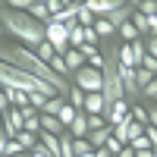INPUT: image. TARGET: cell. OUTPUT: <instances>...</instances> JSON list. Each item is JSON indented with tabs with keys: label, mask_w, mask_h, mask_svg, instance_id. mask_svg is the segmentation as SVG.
Listing matches in <instances>:
<instances>
[{
	"label": "cell",
	"mask_w": 157,
	"mask_h": 157,
	"mask_svg": "<svg viewBox=\"0 0 157 157\" xmlns=\"http://www.w3.org/2000/svg\"><path fill=\"white\" fill-rule=\"evenodd\" d=\"M0 57H3V63H10V66H16V69L29 72V75H35V78H41V82H47V85L60 88V94L69 101V88H72V85L66 82V78H60L41 57L35 54V50L22 47V44H13V41H6V38H3V44H0Z\"/></svg>",
	"instance_id": "cell-1"
},
{
	"label": "cell",
	"mask_w": 157,
	"mask_h": 157,
	"mask_svg": "<svg viewBox=\"0 0 157 157\" xmlns=\"http://www.w3.org/2000/svg\"><path fill=\"white\" fill-rule=\"evenodd\" d=\"M0 29H3V38L16 41L29 50H38L47 41V25H41L38 19H32L29 13H16L13 6H0Z\"/></svg>",
	"instance_id": "cell-2"
},
{
	"label": "cell",
	"mask_w": 157,
	"mask_h": 157,
	"mask_svg": "<svg viewBox=\"0 0 157 157\" xmlns=\"http://www.w3.org/2000/svg\"><path fill=\"white\" fill-rule=\"evenodd\" d=\"M0 85H3V88L25 91V94H38V91H41V94H47V98H63L60 88L47 85V82H41V78H35V75H29V72L16 69V66H10V63H0Z\"/></svg>",
	"instance_id": "cell-3"
},
{
	"label": "cell",
	"mask_w": 157,
	"mask_h": 157,
	"mask_svg": "<svg viewBox=\"0 0 157 157\" xmlns=\"http://www.w3.org/2000/svg\"><path fill=\"white\" fill-rule=\"evenodd\" d=\"M72 82L82 88L85 94H104V72H101V69L85 66V69H78V72L72 75Z\"/></svg>",
	"instance_id": "cell-4"
},
{
	"label": "cell",
	"mask_w": 157,
	"mask_h": 157,
	"mask_svg": "<svg viewBox=\"0 0 157 157\" xmlns=\"http://www.w3.org/2000/svg\"><path fill=\"white\" fill-rule=\"evenodd\" d=\"M69 35H72V32L66 29V25H60V22H50V25H47V41L57 47V54H60V57H66L69 50H72Z\"/></svg>",
	"instance_id": "cell-5"
},
{
	"label": "cell",
	"mask_w": 157,
	"mask_h": 157,
	"mask_svg": "<svg viewBox=\"0 0 157 157\" xmlns=\"http://www.w3.org/2000/svg\"><path fill=\"white\" fill-rule=\"evenodd\" d=\"M22 129H25V113L16 110V107H13V110H3V135H6V138H16Z\"/></svg>",
	"instance_id": "cell-6"
},
{
	"label": "cell",
	"mask_w": 157,
	"mask_h": 157,
	"mask_svg": "<svg viewBox=\"0 0 157 157\" xmlns=\"http://www.w3.org/2000/svg\"><path fill=\"white\" fill-rule=\"evenodd\" d=\"M82 3H85L88 13H94L98 19H107V16H113V13L123 6V0H82Z\"/></svg>",
	"instance_id": "cell-7"
},
{
	"label": "cell",
	"mask_w": 157,
	"mask_h": 157,
	"mask_svg": "<svg viewBox=\"0 0 157 157\" xmlns=\"http://www.w3.org/2000/svg\"><path fill=\"white\" fill-rule=\"evenodd\" d=\"M29 16H32V19H38L41 25H50V19H54V16H50L47 0H35V3H32V10H29Z\"/></svg>",
	"instance_id": "cell-8"
},
{
	"label": "cell",
	"mask_w": 157,
	"mask_h": 157,
	"mask_svg": "<svg viewBox=\"0 0 157 157\" xmlns=\"http://www.w3.org/2000/svg\"><path fill=\"white\" fill-rule=\"evenodd\" d=\"M3 94L10 98V104L16 110H25V107H32V94H25V91H16V88H3Z\"/></svg>",
	"instance_id": "cell-9"
},
{
	"label": "cell",
	"mask_w": 157,
	"mask_h": 157,
	"mask_svg": "<svg viewBox=\"0 0 157 157\" xmlns=\"http://www.w3.org/2000/svg\"><path fill=\"white\" fill-rule=\"evenodd\" d=\"M113 138V126H107V129H98V132H88V141H91V148L94 151H101V148H107V141Z\"/></svg>",
	"instance_id": "cell-10"
},
{
	"label": "cell",
	"mask_w": 157,
	"mask_h": 157,
	"mask_svg": "<svg viewBox=\"0 0 157 157\" xmlns=\"http://www.w3.org/2000/svg\"><path fill=\"white\" fill-rule=\"evenodd\" d=\"M120 66H126V69H138L141 66L135 50H132V44H120Z\"/></svg>",
	"instance_id": "cell-11"
},
{
	"label": "cell",
	"mask_w": 157,
	"mask_h": 157,
	"mask_svg": "<svg viewBox=\"0 0 157 157\" xmlns=\"http://www.w3.org/2000/svg\"><path fill=\"white\" fill-rule=\"evenodd\" d=\"M41 132H54V135H66V126H63L57 116H47L41 113Z\"/></svg>",
	"instance_id": "cell-12"
},
{
	"label": "cell",
	"mask_w": 157,
	"mask_h": 157,
	"mask_svg": "<svg viewBox=\"0 0 157 157\" xmlns=\"http://www.w3.org/2000/svg\"><path fill=\"white\" fill-rule=\"evenodd\" d=\"M63 60H66V66H69V72H72V75H75L78 69H85V66H88V60H85V54H82V50H69V54L63 57Z\"/></svg>",
	"instance_id": "cell-13"
},
{
	"label": "cell",
	"mask_w": 157,
	"mask_h": 157,
	"mask_svg": "<svg viewBox=\"0 0 157 157\" xmlns=\"http://www.w3.org/2000/svg\"><path fill=\"white\" fill-rule=\"evenodd\" d=\"M88 132H91L88 129V113H78V120L69 126V135L72 138H88Z\"/></svg>",
	"instance_id": "cell-14"
},
{
	"label": "cell",
	"mask_w": 157,
	"mask_h": 157,
	"mask_svg": "<svg viewBox=\"0 0 157 157\" xmlns=\"http://www.w3.org/2000/svg\"><path fill=\"white\" fill-rule=\"evenodd\" d=\"M0 154H3V157H16V154H25V148L19 145V141L16 138H0Z\"/></svg>",
	"instance_id": "cell-15"
},
{
	"label": "cell",
	"mask_w": 157,
	"mask_h": 157,
	"mask_svg": "<svg viewBox=\"0 0 157 157\" xmlns=\"http://www.w3.org/2000/svg\"><path fill=\"white\" fill-rule=\"evenodd\" d=\"M78 113H85V110H75V107H72V104L66 101V104H63V110H60V116H57V120H60L63 126H66V129H69V126H72V123L78 120Z\"/></svg>",
	"instance_id": "cell-16"
},
{
	"label": "cell",
	"mask_w": 157,
	"mask_h": 157,
	"mask_svg": "<svg viewBox=\"0 0 157 157\" xmlns=\"http://www.w3.org/2000/svg\"><path fill=\"white\" fill-rule=\"evenodd\" d=\"M132 25L138 29V35L145 38V41L151 38V22H148V16H145V13H138V6H135V16H132Z\"/></svg>",
	"instance_id": "cell-17"
},
{
	"label": "cell",
	"mask_w": 157,
	"mask_h": 157,
	"mask_svg": "<svg viewBox=\"0 0 157 157\" xmlns=\"http://www.w3.org/2000/svg\"><path fill=\"white\" fill-rule=\"evenodd\" d=\"M116 38H123V44H135V41H141V35H138V29L132 22H126L120 32H116Z\"/></svg>",
	"instance_id": "cell-18"
},
{
	"label": "cell",
	"mask_w": 157,
	"mask_h": 157,
	"mask_svg": "<svg viewBox=\"0 0 157 157\" xmlns=\"http://www.w3.org/2000/svg\"><path fill=\"white\" fill-rule=\"evenodd\" d=\"M16 141H19V145H22L25 151H29V154H32L38 145H41V141H38V135H35V132H25V129H22V132L16 135Z\"/></svg>",
	"instance_id": "cell-19"
},
{
	"label": "cell",
	"mask_w": 157,
	"mask_h": 157,
	"mask_svg": "<svg viewBox=\"0 0 157 157\" xmlns=\"http://www.w3.org/2000/svg\"><path fill=\"white\" fill-rule=\"evenodd\" d=\"M85 98H88V94H85L78 85H72V88H69V104H72L75 110H85Z\"/></svg>",
	"instance_id": "cell-20"
},
{
	"label": "cell",
	"mask_w": 157,
	"mask_h": 157,
	"mask_svg": "<svg viewBox=\"0 0 157 157\" xmlns=\"http://www.w3.org/2000/svg\"><path fill=\"white\" fill-rule=\"evenodd\" d=\"M35 54H38V57H41V60L47 63V66H50V60H54V57H60V54H57V47H54V44H50V41H44L41 47H38V50H35Z\"/></svg>",
	"instance_id": "cell-21"
},
{
	"label": "cell",
	"mask_w": 157,
	"mask_h": 157,
	"mask_svg": "<svg viewBox=\"0 0 157 157\" xmlns=\"http://www.w3.org/2000/svg\"><path fill=\"white\" fill-rule=\"evenodd\" d=\"M94 32L101 35V41H104V38H116V29H113V25H110L107 19H98V25H94Z\"/></svg>",
	"instance_id": "cell-22"
},
{
	"label": "cell",
	"mask_w": 157,
	"mask_h": 157,
	"mask_svg": "<svg viewBox=\"0 0 157 157\" xmlns=\"http://www.w3.org/2000/svg\"><path fill=\"white\" fill-rule=\"evenodd\" d=\"M135 78H138V88H141V91H145V88H148V85L154 82V78H157V75H154V72H148L145 66H138V69H135Z\"/></svg>",
	"instance_id": "cell-23"
},
{
	"label": "cell",
	"mask_w": 157,
	"mask_h": 157,
	"mask_svg": "<svg viewBox=\"0 0 157 157\" xmlns=\"http://www.w3.org/2000/svg\"><path fill=\"white\" fill-rule=\"evenodd\" d=\"M132 120H135V123H141V126H148V123H151L148 107H141V104H132Z\"/></svg>",
	"instance_id": "cell-24"
},
{
	"label": "cell",
	"mask_w": 157,
	"mask_h": 157,
	"mask_svg": "<svg viewBox=\"0 0 157 157\" xmlns=\"http://www.w3.org/2000/svg\"><path fill=\"white\" fill-rule=\"evenodd\" d=\"M63 104H66V98H50V101H47V107H44V113H47V116H60Z\"/></svg>",
	"instance_id": "cell-25"
},
{
	"label": "cell",
	"mask_w": 157,
	"mask_h": 157,
	"mask_svg": "<svg viewBox=\"0 0 157 157\" xmlns=\"http://www.w3.org/2000/svg\"><path fill=\"white\" fill-rule=\"evenodd\" d=\"M138 13H145V16H157V0H135Z\"/></svg>",
	"instance_id": "cell-26"
},
{
	"label": "cell",
	"mask_w": 157,
	"mask_h": 157,
	"mask_svg": "<svg viewBox=\"0 0 157 157\" xmlns=\"http://www.w3.org/2000/svg\"><path fill=\"white\" fill-rule=\"evenodd\" d=\"M72 145H75V157H85V154H94V148H91V141H88V138H75Z\"/></svg>",
	"instance_id": "cell-27"
},
{
	"label": "cell",
	"mask_w": 157,
	"mask_h": 157,
	"mask_svg": "<svg viewBox=\"0 0 157 157\" xmlns=\"http://www.w3.org/2000/svg\"><path fill=\"white\" fill-rule=\"evenodd\" d=\"M25 132H35V135H41V113H35V116H25Z\"/></svg>",
	"instance_id": "cell-28"
},
{
	"label": "cell",
	"mask_w": 157,
	"mask_h": 157,
	"mask_svg": "<svg viewBox=\"0 0 157 157\" xmlns=\"http://www.w3.org/2000/svg\"><path fill=\"white\" fill-rule=\"evenodd\" d=\"M107 126H110V123L104 120V116H91V113H88V129H91V132H98V129H107Z\"/></svg>",
	"instance_id": "cell-29"
},
{
	"label": "cell",
	"mask_w": 157,
	"mask_h": 157,
	"mask_svg": "<svg viewBox=\"0 0 157 157\" xmlns=\"http://www.w3.org/2000/svg\"><path fill=\"white\" fill-rule=\"evenodd\" d=\"M107 151H110L113 157H120V154L126 151V145H123V141H120V138H110V141H107Z\"/></svg>",
	"instance_id": "cell-30"
},
{
	"label": "cell",
	"mask_w": 157,
	"mask_h": 157,
	"mask_svg": "<svg viewBox=\"0 0 157 157\" xmlns=\"http://www.w3.org/2000/svg\"><path fill=\"white\" fill-rule=\"evenodd\" d=\"M141 66H145L148 72H154V75H157V57H151V54H145V57H141Z\"/></svg>",
	"instance_id": "cell-31"
},
{
	"label": "cell",
	"mask_w": 157,
	"mask_h": 157,
	"mask_svg": "<svg viewBox=\"0 0 157 157\" xmlns=\"http://www.w3.org/2000/svg\"><path fill=\"white\" fill-rule=\"evenodd\" d=\"M141 98H148V101H157V78H154V82H151L145 91H141Z\"/></svg>",
	"instance_id": "cell-32"
},
{
	"label": "cell",
	"mask_w": 157,
	"mask_h": 157,
	"mask_svg": "<svg viewBox=\"0 0 157 157\" xmlns=\"http://www.w3.org/2000/svg\"><path fill=\"white\" fill-rule=\"evenodd\" d=\"M148 116H151V123H148V126H157V101L148 107Z\"/></svg>",
	"instance_id": "cell-33"
},
{
	"label": "cell",
	"mask_w": 157,
	"mask_h": 157,
	"mask_svg": "<svg viewBox=\"0 0 157 157\" xmlns=\"http://www.w3.org/2000/svg\"><path fill=\"white\" fill-rule=\"evenodd\" d=\"M32 157H50V151H47V148H44V145H38V148H35V151H32Z\"/></svg>",
	"instance_id": "cell-34"
},
{
	"label": "cell",
	"mask_w": 157,
	"mask_h": 157,
	"mask_svg": "<svg viewBox=\"0 0 157 157\" xmlns=\"http://www.w3.org/2000/svg\"><path fill=\"white\" fill-rule=\"evenodd\" d=\"M148 54L157 57V38H148Z\"/></svg>",
	"instance_id": "cell-35"
},
{
	"label": "cell",
	"mask_w": 157,
	"mask_h": 157,
	"mask_svg": "<svg viewBox=\"0 0 157 157\" xmlns=\"http://www.w3.org/2000/svg\"><path fill=\"white\" fill-rule=\"evenodd\" d=\"M148 22H151V38H157V16H148Z\"/></svg>",
	"instance_id": "cell-36"
},
{
	"label": "cell",
	"mask_w": 157,
	"mask_h": 157,
	"mask_svg": "<svg viewBox=\"0 0 157 157\" xmlns=\"http://www.w3.org/2000/svg\"><path fill=\"white\" fill-rule=\"evenodd\" d=\"M120 157H138V154H135V151H132V148H126V151H123V154H120Z\"/></svg>",
	"instance_id": "cell-37"
},
{
	"label": "cell",
	"mask_w": 157,
	"mask_h": 157,
	"mask_svg": "<svg viewBox=\"0 0 157 157\" xmlns=\"http://www.w3.org/2000/svg\"><path fill=\"white\" fill-rule=\"evenodd\" d=\"M138 157H154V151H141V154H138Z\"/></svg>",
	"instance_id": "cell-38"
},
{
	"label": "cell",
	"mask_w": 157,
	"mask_h": 157,
	"mask_svg": "<svg viewBox=\"0 0 157 157\" xmlns=\"http://www.w3.org/2000/svg\"><path fill=\"white\" fill-rule=\"evenodd\" d=\"M16 157H32V154H29V151H25V154H16Z\"/></svg>",
	"instance_id": "cell-39"
},
{
	"label": "cell",
	"mask_w": 157,
	"mask_h": 157,
	"mask_svg": "<svg viewBox=\"0 0 157 157\" xmlns=\"http://www.w3.org/2000/svg\"><path fill=\"white\" fill-rule=\"evenodd\" d=\"M154 157H157V151H154Z\"/></svg>",
	"instance_id": "cell-40"
}]
</instances>
